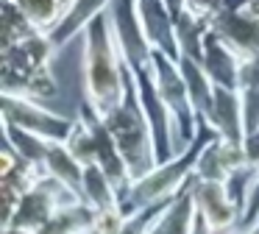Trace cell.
<instances>
[{
    "label": "cell",
    "instance_id": "obj_20",
    "mask_svg": "<svg viewBox=\"0 0 259 234\" xmlns=\"http://www.w3.org/2000/svg\"><path fill=\"white\" fill-rule=\"evenodd\" d=\"M84 201L92 206L95 212H106L120 206V195L114 189L112 178L103 173V167L98 162L84 167Z\"/></svg>",
    "mask_w": 259,
    "mask_h": 234
},
{
    "label": "cell",
    "instance_id": "obj_31",
    "mask_svg": "<svg viewBox=\"0 0 259 234\" xmlns=\"http://www.w3.org/2000/svg\"><path fill=\"white\" fill-rule=\"evenodd\" d=\"M190 234H218V231H214V228L209 226L206 217H203L201 212H198V215H195V226H192V231H190Z\"/></svg>",
    "mask_w": 259,
    "mask_h": 234
},
{
    "label": "cell",
    "instance_id": "obj_2",
    "mask_svg": "<svg viewBox=\"0 0 259 234\" xmlns=\"http://www.w3.org/2000/svg\"><path fill=\"white\" fill-rule=\"evenodd\" d=\"M214 137H220L214 131V126L206 120V117H198V134L192 137V142L184 145L181 153H176L173 159L156 165L148 176L137 178L131 184V189L125 192V198L120 201V209L123 215H134L137 209H145V206H153V204H162V201H170L181 192L187 181L195 176V165L201 159L203 148L212 142Z\"/></svg>",
    "mask_w": 259,
    "mask_h": 234
},
{
    "label": "cell",
    "instance_id": "obj_21",
    "mask_svg": "<svg viewBox=\"0 0 259 234\" xmlns=\"http://www.w3.org/2000/svg\"><path fill=\"white\" fill-rule=\"evenodd\" d=\"M3 139L17 148V153L23 156V159H28V162H34V165L45 167L48 142H51V139L39 137V134H31V131H25V128L14 126V123H6V120H3ZM45 170H48V167H45Z\"/></svg>",
    "mask_w": 259,
    "mask_h": 234
},
{
    "label": "cell",
    "instance_id": "obj_4",
    "mask_svg": "<svg viewBox=\"0 0 259 234\" xmlns=\"http://www.w3.org/2000/svg\"><path fill=\"white\" fill-rule=\"evenodd\" d=\"M56 50L59 48L45 31L3 45V92L25 98H53L56 78L51 72V59Z\"/></svg>",
    "mask_w": 259,
    "mask_h": 234
},
{
    "label": "cell",
    "instance_id": "obj_7",
    "mask_svg": "<svg viewBox=\"0 0 259 234\" xmlns=\"http://www.w3.org/2000/svg\"><path fill=\"white\" fill-rule=\"evenodd\" d=\"M114 39L123 53V61L131 67V72H148L153 70V45L142 28L137 0H112L109 6Z\"/></svg>",
    "mask_w": 259,
    "mask_h": 234
},
{
    "label": "cell",
    "instance_id": "obj_23",
    "mask_svg": "<svg viewBox=\"0 0 259 234\" xmlns=\"http://www.w3.org/2000/svg\"><path fill=\"white\" fill-rule=\"evenodd\" d=\"M39 28L23 14V9L17 6V0H3V45L20 42V39L36 33Z\"/></svg>",
    "mask_w": 259,
    "mask_h": 234
},
{
    "label": "cell",
    "instance_id": "obj_29",
    "mask_svg": "<svg viewBox=\"0 0 259 234\" xmlns=\"http://www.w3.org/2000/svg\"><path fill=\"white\" fill-rule=\"evenodd\" d=\"M245 87H259V56H256V59H242L240 87H237V89H245Z\"/></svg>",
    "mask_w": 259,
    "mask_h": 234
},
{
    "label": "cell",
    "instance_id": "obj_15",
    "mask_svg": "<svg viewBox=\"0 0 259 234\" xmlns=\"http://www.w3.org/2000/svg\"><path fill=\"white\" fill-rule=\"evenodd\" d=\"M109 6H112V0H67V9H64L62 20L48 31L51 42L56 45V48H64V45L73 42L78 33H84L87 25H90L98 14H103Z\"/></svg>",
    "mask_w": 259,
    "mask_h": 234
},
{
    "label": "cell",
    "instance_id": "obj_33",
    "mask_svg": "<svg viewBox=\"0 0 259 234\" xmlns=\"http://www.w3.org/2000/svg\"><path fill=\"white\" fill-rule=\"evenodd\" d=\"M242 234H259V217H256V220H253L248 228H242Z\"/></svg>",
    "mask_w": 259,
    "mask_h": 234
},
{
    "label": "cell",
    "instance_id": "obj_22",
    "mask_svg": "<svg viewBox=\"0 0 259 234\" xmlns=\"http://www.w3.org/2000/svg\"><path fill=\"white\" fill-rule=\"evenodd\" d=\"M17 6L23 9V14L34 22L39 31H51L59 20H62L67 0H17Z\"/></svg>",
    "mask_w": 259,
    "mask_h": 234
},
{
    "label": "cell",
    "instance_id": "obj_3",
    "mask_svg": "<svg viewBox=\"0 0 259 234\" xmlns=\"http://www.w3.org/2000/svg\"><path fill=\"white\" fill-rule=\"evenodd\" d=\"M109 131H112L114 142H117L120 153H123L125 165L131 170V178H142L159 165L156 148H153V131L148 114L142 109L140 92H137V81L131 67L125 64V95L109 114H103Z\"/></svg>",
    "mask_w": 259,
    "mask_h": 234
},
{
    "label": "cell",
    "instance_id": "obj_5",
    "mask_svg": "<svg viewBox=\"0 0 259 234\" xmlns=\"http://www.w3.org/2000/svg\"><path fill=\"white\" fill-rule=\"evenodd\" d=\"M78 201H84V198H81L75 189H70L67 184L59 181L56 176L45 173V176L20 198L14 215L9 217V223H3V228L14 226V228H25V231H39V228L45 226L48 220H53L64 206H73V204H78Z\"/></svg>",
    "mask_w": 259,
    "mask_h": 234
},
{
    "label": "cell",
    "instance_id": "obj_17",
    "mask_svg": "<svg viewBox=\"0 0 259 234\" xmlns=\"http://www.w3.org/2000/svg\"><path fill=\"white\" fill-rule=\"evenodd\" d=\"M179 67L184 72V81H187V89H190V98H192V106H195L198 117H209L212 103H214V81L203 70V61L181 53Z\"/></svg>",
    "mask_w": 259,
    "mask_h": 234
},
{
    "label": "cell",
    "instance_id": "obj_32",
    "mask_svg": "<svg viewBox=\"0 0 259 234\" xmlns=\"http://www.w3.org/2000/svg\"><path fill=\"white\" fill-rule=\"evenodd\" d=\"M245 11H251V14L259 17V0H245V6H242Z\"/></svg>",
    "mask_w": 259,
    "mask_h": 234
},
{
    "label": "cell",
    "instance_id": "obj_1",
    "mask_svg": "<svg viewBox=\"0 0 259 234\" xmlns=\"http://www.w3.org/2000/svg\"><path fill=\"white\" fill-rule=\"evenodd\" d=\"M125 95V61L117 48L109 9L84 31V100L109 114Z\"/></svg>",
    "mask_w": 259,
    "mask_h": 234
},
{
    "label": "cell",
    "instance_id": "obj_13",
    "mask_svg": "<svg viewBox=\"0 0 259 234\" xmlns=\"http://www.w3.org/2000/svg\"><path fill=\"white\" fill-rule=\"evenodd\" d=\"M248 165L245 159V148L237 142H229L223 137H214L212 142L203 148L201 159L195 165V176L203 181H220L226 184V178L237 170V167Z\"/></svg>",
    "mask_w": 259,
    "mask_h": 234
},
{
    "label": "cell",
    "instance_id": "obj_19",
    "mask_svg": "<svg viewBox=\"0 0 259 234\" xmlns=\"http://www.w3.org/2000/svg\"><path fill=\"white\" fill-rule=\"evenodd\" d=\"M198 206L192 198V178L181 187V192L170 201L167 212L162 215V220L156 223V234H190L195 226Z\"/></svg>",
    "mask_w": 259,
    "mask_h": 234
},
{
    "label": "cell",
    "instance_id": "obj_18",
    "mask_svg": "<svg viewBox=\"0 0 259 234\" xmlns=\"http://www.w3.org/2000/svg\"><path fill=\"white\" fill-rule=\"evenodd\" d=\"M173 28H176L179 50L184 56H192V59L201 61L203 59V36H206V31L212 28V22L198 17V14H192L184 6V9L173 11Z\"/></svg>",
    "mask_w": 259,
    "mask_h": 234
},
{
    "label": "cell",
    "instance_id": "obj_30",
    "mask_svg": "<svg viewBox=\"0 0 259 234\" xmlns=\"http://www.w3.org/2000/svg\"><path fill=\"white\" fill-rule=\"evenodd\" d=\"M242 148H245L248 165L259 170V128H256V131H251V134H245V139H242Z\"/></svg>",
    "mask_w": 259,
    "mask_h": 234
},
{
    "label": "cell",
    "instance_id": "obj_10",
    "mask_svg": "<svg viewBox=\"0 0 259 234\" xmlns=\"http://www.w3.org/2000/svg\"><path fill=\"white\" fill-rule=\"evenodd\" d=\"M45 167L34 165V162L23 159L12 142L3 139V223L14 215L20 198L45 176Z\"/></svg>",
    "mask_w": 259,
    "mask_h": 234
},
{
    "label": "cell",
    "instance_id": "obj_34",
    "mask_svg": "<svg viewBox=\"0 0 259 234\" xmlns=\"http://www.w3.org/2000/svg\"><path fill=\"white\" fill-rule=\"evenodd\" d=\"M229 6H245V0H229Z\"/></svg>",
    "mask_w": 259,
    "mask_h": 234
},
{
    "label": "cell",
    "instance_id": "obj_27",
    "mask_svg": "<svg viewBox=\"0 0 259 234\" xmlns=\"http://www.w3.org/2000/svg\"><path fill=\"white\" fill-rule=\"evenodd\" d=\"M226 6H229V0H187V9H190L192 14L209 20V22H212L214 17L226 9Z\"/></svg>",
    "mask_w": 259,
    "mask_h": 234
},
{
    "label": "cell",
    "instance_id": "obj_16",
    "mask_svg": "<svg viewBox=\"0 0 259 234\" xmlns=\"http://www.w3.org/2000/svg\"><path fill=\"white\" fill-rule=\"evenodd\" d=\"M45 167L51 176H56L59 181H64L70 189L84 198V162L67 148L64 139H51L48 142V156H45Z\"/></svg>",
    "mask_w": 259,
    "mask_h": 234
},
{
    "label": "cell",
    "instance_id": "obj_9",
    "mask_svg": "<svg viewBox=\"0 0 259 234\" xmlns=\"http://www.w3.org/2000/svg\"><path fill=\"white\" fill-rule=\"evenodd\" d=\"M192 198L195 206L203 217L209 220V226L218 234H231L240 228V206L234 204V198L229 195L226 184L220 181H203V178L192 176Z\"/></svg>",
    "mask_w": 259,
    "mask_h": 234
},
{
    "label": "cell",
    "instance_id": "obj_25",
    "mask_svg": "<svg viewBox=\"0 0 259 234\" xmlns=\"http://www.w3.org/2000/svg\"><path fill=\"white\" fill-rule=\"evenodd\" d=\"M173 201V198H170ZM170 201H162V204H153V206H145V209H137L134 215L125 217L123 228H120L117 234H151L153 226H156L159 220H162V215L167 212Z\"/></svg>",
    "mask_w": 259,
    "mask_h": 234
},
{
    "label": "cell",
    "instance_id": "obj_11",
    "mask_svg": "<svg viewBox=\"0 0 259 234\" xmlns=\"http://www.w3.org/2000/svg\"><path fill=\"white\" fill-rule=\"evenodd\" d=\"M212 31L220 33L240 53V59L259 56V17L245 11L242 6H226L212 20Z\"/></svg>",
    "mask_w": 259,
    "mask_h": 234
},
{
    "label": "cell",
    "instance_id": "obj_26",
    "mask_svg": "<svg viewBox=\"0 0 259 234\" xmlns=\"http://www.w3.org/2000/svg\"><path fill=\"white\" fill-rule=\"evenodd\" d=\"M242 98V120H245V134L259 128V87H245L240 89Z\"/></svg>",
    "mask_w": 259,
    "mask_h": 234
},
{
    "label": "cell",
    "instance_id": "obj_24",
    "mask_svg": "<svg viewBox=\"0 0 259 234\" xmlns=\"http://www.w3.org/2000/svg\"><path fill=\"white\" fill-rule=\"evenodd\" d=\"M64 142H67V148L73 150L84 165H92V162H95V134H92L90 123H87L81 114L75 117L73 131H70V137L64 139Z\"/></svg>",
    "mask_w": 259,
    "mask_h": 234
},
{
    "label": "cell",
    "instance_id": "obj_6",
    "mask_svg": "<svg viewBox=\"0 0 259 234\" xmlns=\"http://www.w3.org/2000/svg\"><path fill=\"white\" fill-rule=\"evenodd\" d=\"M153 75H156V87L162 92L164 103H167L170 114L176 123V137L179 142H192V137L198 134V111L192 106L190 89H187L184 72L179 67V59H173L170 53L153 48Z\"/></svg>",
    "mask_w": 259,
    "mask_h": 234
},
{
    "label": "cell",
    "instance_id": "obj_12",
    "mask_svg": "<svg viewBox=\"0 0 259 234\" xmlns=\"http://www.w3.org/2000/svg\"><path fill=\"white\" fill-rule=\"evenodd\" d=\"M203 70L209 72V78L214 81V87H240V67L242 59L220 33H214L212 28L203 36Z\"/></svg>",
    "mask_w": 259,
    "mask_h": 234
},
{
    "label": "cell",
    "instance_id": "obj_8",
    "mask_svg": "<svg viewBox=\"0 0 259 234\" xmlns=\"http://www.w3.org/2000/svg\"><path fill=\"white\" fill-rule=\"evenodd\" d=\"M3 120L14 123V126L25 128L31 134H39L45 139H67L75 123V120H67V117L45 109V106H39L36 98L12 95V92H3Z\"/></svg>",
    "mask_w": 259,
    "mask_h": 234
},
{
    "label": "cell",
    "instance_id": "obj_14",
    "mask_svg": "<svg viewBox=\"0 0 259 234\" xmlns=\"http://www.w3.org/2000/svg\"><path fill=\"white\" fill-rule=\"evenodd\" d=\"M206 120L212 123L214 131L223 139L242 145V139H245V120H242L240 89L214 87V103H212V111H209Z\"/></svg>",
    "mask_w": 259,
    "mask_h": 234
},
{
    "label": "cell",
    "instance_id": "obj_28",
    "mask_svg": "<svg viewBox=\"0 0 259 234\" xmlns=\"http://www.w3.org/2000/svg\"><path fill=\"white\" fill-rule=\"evenodd\" d=\"M259 217V173L251 184V192H248V201H245V209H242V217H240V231L248 228L253 220Z\"/></svg>",
    "mask_w": 259,
    "mask_h": 234
}]
</instances>
